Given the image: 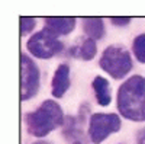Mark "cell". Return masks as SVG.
Segmentation results:
<instances>
[]
</instances>
